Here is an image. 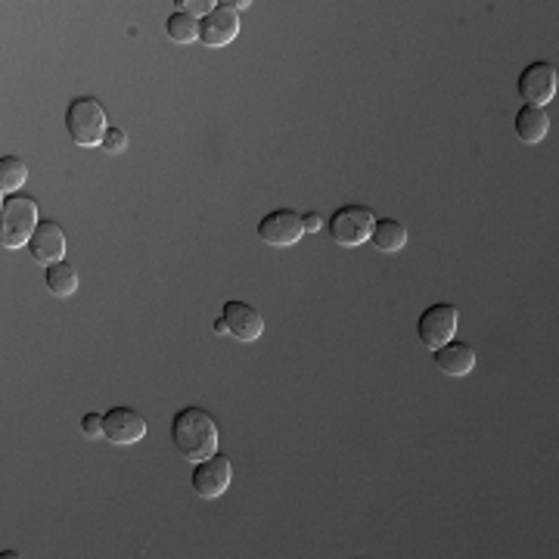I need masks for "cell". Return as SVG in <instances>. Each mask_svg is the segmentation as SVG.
Masks as SVG:
<instances>
[{
	"instance_id": "6da1fadb",
	"label": "cell",
	"mask_w": 559,
	"mask_h": 559,
	"mask_svg": "<svg viewBox=\"0 0 559 559\" xmlns=\"http://www.w3.org/2000/svg\"><path fill=\"white\" fill-rule=\"evenodd\" d=\"M171 445L184 460L199 463L205 457L218 454V423L209 410L184 407L171 420Z\"/></svg>"
},
{
	"instance_id": "7a4b0ae2",
	"label": "cell",
	"mask_w": 559,
	"mask_h": 559,
	"mask_svg": "<svg viewBox=\"0 0 559 559\" xmlns=\"http://www.w3.org/2000/svg\"><path fill=\"white\" fill-rule=\"evenodd\" d=\"M112 125L97 97H75L66 109V131L78 146H103V137Z\"/></svg>"
},
{
	"instance_id": "3957f363",
	"label": "cell",
	"mask_w": 559,
	"mask_h": 559,
	"mask_svg": "<svg viewBox=\"0 0 559 559\" xmlns=\"http://www.w3.org/2000/svg\"><path fill=\"white\" fill-rule=\"evenodd\" d=\"M38 202L32 196H7L4 199V230L0 243L4 249H22L32 243V233L38 230Z\"/></svg>"
},
{
	"instance_id": "277c9868",
	"label": "cell",
	"mask_w": 559,
	"mask_h": 559,
	"mask_svg": "<svg viewBox=\"0 0 559 559\" xmlns=\"http://www.w3.org/2000/svg\"><path fill=\"white\" fill-rule=\"evenodd\" d=\"M373 227H376V215L367 205H339L330 215V237L342 249H358L370 243Z\"/></svg>"
},
{
	"instance_id": "5b68a950",
	"label": "cell",
	"mask_w": 559,
	"mask_h": 559,
	"mask_svg": "<svg viewBox=\"0 0 559 559\" xmlns=\"http://www.w3.org/2000/svg\"><path fill=\"white\" fill-rule=\"evenodd\" d=\"M305 237V218L296 209H274L258 221V240L274 249L296 246Z\"/></svg>"
},
{
	"instance_id": "8992f818",
	"label": "cell",
	"mask_w": 559,
	"mask_h": 559,
	"mask_svg": "<svg viewBox=\"0 0 559 559\" xmlns=\"http://www.w3.org/2000/svg\"><path fill=\"white\" fill-rule=\"evenodd\" d=\"M457 320H460V311H457L454 305L435 302V305H429V308L420 314V320H417V336H420V342H423L429 351H435V348H441L445 342L454 339Z\"/></svg>"
},
{
	"instance_id": "52a82bcc",
	"label": "cell",
	"mask_w": 559,
	"mask_h": 559,
	"mask_svg": "<svg viewBox=\"0 0 559 559\" xmlns=\"http://www.w3.org/2000/svg\"><path fill=\"white\" fill-rule=\"evenodd\" d=\"M556 87H559V75H556V66L553 63H532L525 66L519 81H516V91L522 97L525 106H547L553 97H556Z\"/></svg>"
},
{
	"instance_id": "ba28073f",
	"label": "cell",
	"mask_w": 559,
	"mask_h": 559,
	"mask_svg": "<svg viewBox=\"0 0 559 559\" xmlns=\"http://www.w3.org/2000/svg\"><path fill=\"white\" fill-rule=\"evenodd\" d=\"M233 479V463L224 454H212L196 463L193 469V491L205 500H215L230 488Z\"/></svg>"
},
{
	"instance_id": "9c48e42d",
	"label": "cell",
	"mask_w": 559,
	"mask_h": 559,
	"mask_svg": "<svg viewBox=\"0 0 559 559\" xmlns=\"http://www.w3.org/2000/svg\"><path fill=\"white\" fill-rule=\"evenodd\" d=\"M240 35V13L218 4L209 16L199 19V41L205 47H227L233 38Z\"/></svg>"
},
{
	"instance_id": "30bf717a",
	"label": "cell",
	"mask_w": 559,
	"mask_h": 559,
	"mask_svg": "<svg viewBox=\"0 0 559 559\" xmlns=\"http://www.w3.org/2000/svg\"><path fill=\"white\" fill-rule=\"evenodd\" d=\"M103 435L112 441V445H134V441H140L146 435V420L137 414V410L119 404V407L106 410Z\"/></svg>"
},
{
	"instance_id": "8fae6325",
	"label": "cell",
	"mask_w": 559,
	"mask_h": 559,
	"mask_svg": "<svg viewBox=\"0 0 559 559\" xmlns=\"http://www.w3.org/2000/svg\"><path fill=\"white\" fill-rule=\"evenodd\" d=\"M221 317L227 320V333H230L233 339H240V342H255V339L264 333V317H261L252 305H246V302H240V299L224 302Z\"/></svg>"
},
{
	"instance_id": "7c38bea8",
	"label": "cell",
	"mask_w": 559,
	"mask_h": 559,
	"mask_svg": "<svg viewBox=\"0 0 559 559\" xmlns=\"http://www.w3.org/2000/svg\"><path fill=\"white\" fill-rule=\"evenodd\" d=\"M28 252H32V261H38V264L63 261V255H66V233H63V227L56 221H41L38 230L32 233Z\"/></svg>"
},
{
	"instance_id": "4fadbf2b",
	"label": "cell",
	"mask_w": 559,
	"mask_h": 559,
	"mask_svg": "<svg viewBox=\"0 0 559 559\" xmlns=\"http://www.w3.org/2000/svg\"><path fill=\"white\" fill-rule=\"evenodd\" d=\"M432 358H435V367L445 373V376H466V373H473V367H476V351H473V345H466V342H457V339H451V342H445L441 348H435L432 351Z\"/></svg>"
},
{
	"instance_id": "5bb4252c",
	"label": "cell",
	"mask_w": 559,
	"mask_h": 559,
	"mask_svg": "<svg viewBox=\"0 0 559 559\" xmlns=\"http://www.w3.org/2000/svg\"><path fill=\"white\" fill-rule=\"evenodd\" d=\"M513 131L522 143H541L550 131V115L541 106H522L516 112Z\"/></svg>"
},
{
	"instance_id": "9a60e30c",
	"label": "cell",
	"mask_w": 559,
	"mask_h": 559,
	"mask_svg": "<svg viewBox=\"0 0 559 559\" xmlns=\"http://www.w3.org/2000/svg\"><path fill=\"white\" fill-rule=\"evenodd\" d=\"M370 243L379 249V252H386V255H395L407 246V227L395 218H379L373 233H370Z\"/></svg>"
},
{
	"instance_id": "2e32d148",
	"label": "cell",
	"mask_w": 559,
	"mask_h": 559,
	"mask_svg": "<svg viewBox=\"0 0 559 559\" xmlns=\"http://www.w3.org/2000/svg\"><path fill=\"white\" fill-rule=\"evenodd\" d=\"M44 283L50 289V296L56 299H69L72 292L78 289V274L69 261H53L47 264V274H44Z\"/></svg>"
},
{
	"instance_id": "e0dca14e",
	"label": "cell",
	"mask_w": 559,
	"mask_h": 559,
	"mask_svg": "<svg viewBox=\"0 0 559 559\" xmlns=\"http://www.w3.org/2000/svg\"><path fill=\"white\" fill-rule=\"evenodd\" d=\"M165 32L171 41H178V44H193L199 41V19L184 13V10H174L165 22Z\"/></svg>"
},
{
	"instance_id": "ac0fdd59",
	"label": "cell",
	"mask_w": 559,
	"mask_h": 559,
	"mask_svg": "<svg viewBox=\"0 0 559 559\" xmlns=\"http://www.w3.org/2000/svg\"><path fill=\"white\" fill-rule=\"evenodd\" d=\"M28 181V165L16 156H4L0 159V193L7 196H16V190Z\"/></svg>"
},
{
	"instance_id": "d6986e66",
	"label": "cell",
	"mask_w": 559,
	"mask_h": 559,
	"mask_svg": "<svg viewBox=\"0 0 559 559\" xmlns=\"http://www.w3.org/2000/svg\"><path fill=\"white\" fill-rule=\"evenodd\" d=\"M103 150L112 153V156L125 153V150H128V134H125L122 128H109L106 137H103Z\"/></svg>"
},
{
	"instance_id": "ffe728a7",
	"label": "cell",
	"mask_w": 559,
	"mask_h": 559,
	"mask_svg": "<svg viewBox=\"0 0 559 559\" xmlns=\"http://www.w3.org/2000/svg\"><path fill=\"white\" fill-rule=\"evenodd\" d=\"M178 7H184V13L190 16H209L218 4H212V0H178Z\"/></svg>"
},
{
	"instance_id": "44dd1931",
	"label": "cell",
	"mask_w": 559,
	"mask_h": 559,
	"mask_svg": "<svg viewBox=\"0 0 559 559\" xmlns=\"http://www.w3.org/2000/svg\"><path fill=\"white\" fill-rule=\"evenodd\" d=\"M81 432H84L87 438L103 435V417H100V414H84V420H81Z\"/></svg>"
},
{
	"instance_id": "7402d4cb",
	"label": "cell",
	"mask_w": 559,
	"mask_h": 559,
	"mask_svg": "<svg viewBox=\"0 0 559 559\" xmlns=\"http://www.w3.org/2000/svg\"><path fill=\"white\" fill-rule=\"evenodd\" d=\"M305 218V233H320L323 230V218L317 215V212H308V215H302Z\"/></svg>"
},
{
	"instance_id": "603a6c76",
	"label": "cell",
	"mask_w": 559,
	"mask_h": 559,
	"mask_svg": "<svg viewBox=\"0 0 559 559\" xmlns=\"http://www.w3.org/2000/svg\"><path fill=\"white\" fill-rule=\"evenodd\" d=\"M221 4H224V7H230L233 13H240V10L252 7V4H249V0H221Z\"/></svg>"
},
{
	"instance_id": "cb8c5ba5",
	"label": "cell",
	"mask_w": 559,
	"mask_h": 559,
	"mask_svg": "<svg viewBox=\"0 0 559 559\" xmlns=\"http://www.w3.org/2000/svg\"><path fill=\"white\" fill-rule=\"evenodd\" d=\"M215 333H227V320H224V317L215 320Z\"/></svg>"
}]
</instances>
